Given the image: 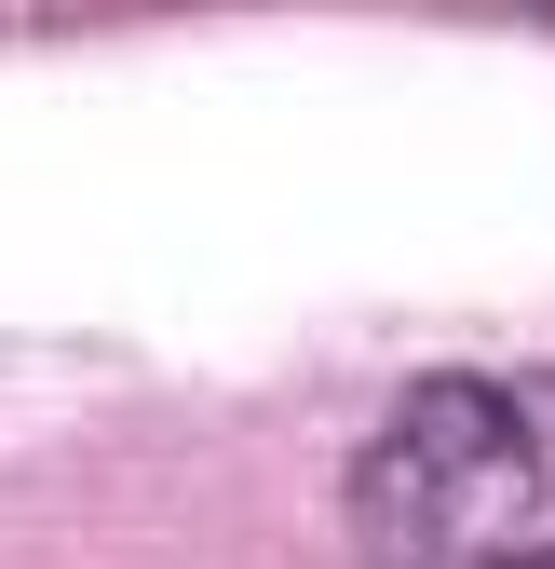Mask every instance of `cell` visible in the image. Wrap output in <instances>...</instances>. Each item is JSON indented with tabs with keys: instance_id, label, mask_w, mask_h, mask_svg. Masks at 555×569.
<instances>
[{
	"instance_id": "6da1fadb",
	"label": "cell",
	"mask_w": 555,
	"mask_h": 569,
	"mask_svg": "<svg viewBox=\"0 0 555 569\" xmlns=\"http://www.w3.org/2000/svg\"><path fill=\"white\" fill-rule=\"evenodd\" d=\"M353 529L393 569H515L555 556V380H434L353 461Z\"/></svg>"
},
{
	"instance_id": "7a4b0ae2",
	"label": "cell",
	"mask_w": 555,
	"mask_h": 569,
	"mask_svg": "<svg viewBox=\"0 0 555 569\" xmlns=\"http://www.w3.org/2000/svg\"><path fill=\"white\" fill-rule=\"evenodd\" d=\"M515 569H555V556H515Z\"/></svg>"
}]
</instances>
